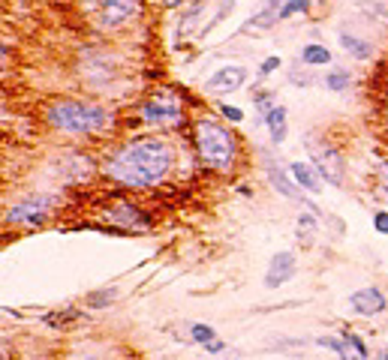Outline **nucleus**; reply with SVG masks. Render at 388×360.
I'll list each match as a JSON object with an SVG mask.
<instances>
[{
    "instance_id": "obj_1",
    "label": "nucleus",
    "mask_w": 388,
    "mask_h": 360,
    "mask_svg": "<svg viewBox=\"0 0 388 360\" xmlns=\"http://www.w3.org/2000/svg\"><path fill=\"white\" fill-rule=\"evenodd\" d=\"M174 147L160 135H139L109 150L103 159V174L109 184L127 192H142L166 184L174 171Z\"/></svg>"
},
{
    "instance_id": "obj_2",
    "label": "nucleus",
    "mask_w": 388,
    "mask_h": 360,
    "mask_svg": "<svg viewBox=\"0 0 388 360\" xmlns=\"http://www.w3.org/2000/svg\"><path fill=\"white\" fill-rule=\"evenodd\" d=\"M43 114H45V123L55 133H64V135H99L115 123L111 108L94 106V102H84V99H72V96L52 99L43 108Z\"/></svg>"
},
{
    "instance_id": "obj_3",
    "label": "nucleus",
    "mask_w": 388,
    "mask_h": 360,
    "mask_svg": "<svg viewBox=\"0 0 388 360\" xmlns=\"http://www.w3.org/2000/svg\"><path fill=\"white\" fill-rule=\"evenodd\" d=\"M193 145L199 159L220 174H232L235 165L241 162L238 135L220 118H211V114H202V118L193 120Z\"/></svg>"
},
{
    "instance_id": "obj_4",
    "label": "nucleus",
    "mask_w": 388,
    "mask_h": 360,
    "mask_svg": "<svg viewBox=\"0 0 388 360\" xmlns=\"http://www.w3.org/2000/svg\"><path fill=\"white\" fill-rule=\"evenodd\" d=\"M184 96L174 87H160L142 102L139 118L151 130H178L184 123Z\"/></svg>"
},
{
    "instance_id": "obj_5",
    "label": "nucleus",
    "mask_w": 388,
    "mask_h": 360,
    "mask_svg": "<svg viewBox=\"0 0 388 360\" xmlns=\"http://www.w3.org/2000/svg\"><path fill=\"white\" fill-rule=\"evenodd\" d=\"M82 6L96 30H118L139 16V0H82Z\"/></svg>"
},
{
    "instance_id": "obj_6",
    "label": "nucleus",
    "mask_w": 388,
    "mask_h": 360,
    "mask_svg": "<svg viewBox=\"0 0 388 360\" xmlns=\"http://www.w3.org/2000/svg\"><path fill=\"white\" fill-rule=\"evenodd\" d=\"M99 220L111 228L121 231H151L154 228V216L148 213L142 204H135L130 198H111L103 210H99Z\"/></svg>"
},
{
    "instance_id": "obj_7",
    "label": "nucleus",
    "mask_w": 388,
    "mask_h": 360,
    "mask_svg": "<svg viewBox=\"0 0 388 360\" xmlns=\"http://www.w3.org/2000/svg\"><path fill=\"white\" fill-rule=\"evenodd\" d=\"M307 153L313 169L319 171L322 180H328L331 186H343V153L337 145H331L322 135H310L307 138Z\"/></svg>"
},
{
    "instance_id": "obj_8",
    "label": "nucleus",
    "mask_w": 388,
    "mask_h": 360,
    "mask_svg": "<svg viewBox=\"0 0 388 360\" xmlns=\"http://www.w3.org/2000/svg\"><path fill=\"white\" fill-rule=\"evenodd\" d=\"M52 208H55V198L52 196H33L28 201H18L6 210L4 220L9 225H24V228H40L52 220Z\"/></svg>"
},
{
    "instance_id": "obj_9",
    "label": "nucleus",
    "mask_w": 388,
    "mask_h": 360,
    "mask_svg": "<svg viewBox=\"0 0 388 360\" xmlns=\"http://www.w3.org/2000/svg\"><path fill=\"white\" fill-rule=\"evenodd\" d=\"M349 306H353V313L370 318V315H379L388 310V298L382 294V288L367 286V288H358L349 294Z\"/></svg>"
},
{
    "instance_id": "obj_10",
    "label": "nucleus",
    "mask_w": 388,
    "mask_h": 360,
    "mask_svg": "<svg viewBox=\"0 0 388 360\" xmlns=\"http://www.w3.org/2000/svg\"><path fill=\"white\" fill-rule=\"evenodd\" d=\"M295 270H298L295 252H289V249L274 252V255H271V264H268L265 286H268V288H280V286H286V282H289V279L295 276Z\"/></svg>"
},
{
    "instance_id": "obj_11",
    "label": "nucleus",
    "mask_w": 388,
    "mask_h": 360,
    "mask_svg": "<svg viewBox=\"0 0 388 360\" xmlns=\"http://www.w3.org/2000/svg\"><path fill=\"white\" fill-rule=\"evenodd\" d=\"M244 81H247V69L244 67H223L205 81V87L211 90V94H235Z\"/></svg>"
},
{
    "instance_id": "obj_12",
    "label": "nucleus",
    "mask_w": 388,
    "mask_h": 360,
    "mask_svg": "<svg viewBox=\"0 0 388 360\" xmlns=\"http://www.w3.org/2000/svg\"><path fill=\"white\" fill-rule=\"evenodd\" d=\"M292 174L289 171H283L277 162H271L268 165V180H271V189H277L283 198H292V201H301V204H310L307 198H304V189L295 184V180H289Z\"/></svg>"
},
{
    "instance_id": "obj_13",
    "label": "nucleus",
    "mask_w": 388,
    "mask_h": 360,
    "mask_svg": "<svg viewBox=\"0 0 388 360\" xmlns=\"http://www.w3.org/2000/svg\"><path fill=\"white\" fill-rule=\"evenodd\" d=\"M265 126H268L271 145H283L286 133H289V111H286L283 106H274V108L265 114Z\"/></svg>"
},
{
    "instance_id": "obj_14",
    "label": "nucleus",
    "mask_w": 388,
    "mask_h": 360,
    "mask_svg": "<svg viewBox=\"0 0 388 360\" xmlns=\"http://www.w3.org/2000/svg\"><path fill=\"white\" fill-rule=\"evenodd\" d=\"M289 174L298 186H301L304 192H322V180H319V171L313 169V165L307 162H292L289 165Z\"/></svg>"
},
{
    "instance_id": "obj_15",
    "label": "nucleus",
    "mask_w": 388,
    "mask_h": 360,
    "mask_svg": "<svg viewBox=\"0 0 388 360\" xmlns=\"http://www.w3.org/2000/svg\"><path fill=\"white\" fill-rule=\"evenodd\" d=\"M340 337H343V351L337 357H340V360H367V342L361 339L358 333L343 330Z\"/></svg>"
},
{
    "instance_id": "obj_16",
    "label": "nucleus",
    "mask_w": 388,
    "mask_h": 360,
    "mask_svg": "<svg viewBox=\"0 0 388 360\" xmlns=\"http://www.w3.org/2000/svg\"><path fill=\"white\" fill-rule=\"evenodd\" d=\"M337 40H340V48L343 51H349V55H353L355 60H367L370 57V45L361 40V36H353V33H340L337 36Z\"/></svg>"
},
{
    "instance_id": "obj_17",
    "label": "nucleus",
    "mask_w": 388,
    "mask_h": 360,
    "mask_svg": "<svg viewBox=\"0 0 388 360\" xmlns=\"http://www.w3.org/2000/svg\"><path fill=\"white\" fill-rule=\"evenodd\" d=\"M301 63H307V67H325V63H331V51L319 43H310L301 48Z\"/></svg>"
},
{
    "instance_id": "obj_18",
    "label": "nucleus",
    "mask_w": 388,
    "mask_h": 360,
    "mask_svg": "<svg viewBox=\"0 0 388 360\" xmlns=\"http://www.w3.org/2000/svg\"><path fill=\"white\" fill-rule=\"evenodd\" d=\"M325 87L331 90V94H343V90L353 84V75H349L346 69H331L328 75H325V81H322Z\"/></svg>"
},
{
    "instance_id": "obj_19",
    "label": "nucleus",
    "mask_w": 388,
    "mask_h": 360,
    "mask_svg": "<svg viewBox=\"0 0 388 360\" xmlns=\"http://www.w3.org/2000/svg\"><path fill=\"white\" fill-rule=\"evenodd\" d=\"M235 4H238V0H220V9H217V12H214V16H211V18H208V24H205V28L199 30V40H202V36H208V33L214 30V28H217V24H220L223 18H229V12H232V6H235Z\"/></svg>"
},
{
    "instance_id": "obj_20",
    "label": "nucleus",
    "mask_w": 388,
    "mask_h": 360,
    "mask_svg": "<svg viewBox=\"0 0 388 360\" xmlns=\"http://www.w3.org/2000/svg\"><path fill=\"white\" fill-rule=\"evenodd\" d=\"M319 228V216L316 210H307L298 216V235H301V243H310V235Z\"/></svg>"
},
{
    "instance_id": "obj_21",
    "label": "nucleus",
    "mask_w": 388,
    "mask_h": 360,
    "mask_svg": "<svg viewBox=\"0 0 388 360\" xmlns=\"http://www.w3.org/2000/svg\"><path fill=\"white\" fill-rule=\"evenodd\" d=\"M355 4L367 12L370 18H377V21H388V6H385V0H355Z\"/></svg>"
},
{
    "instance_id": "obj_22",
    "label": "nucleus",
    "mask_w": 388,
    "mask_h": 360,
    "mask_svg": "<svg viewBox=\"0 0 388 360\" xmlns=\"http://www.w3.org/2000/svg\"><path fill=\"white\" fill-rule=\"evenodd\" d=\"M190 339L199 342V345L205 349L208 342L217 339V333H214V327H211V325H190Z\"/></svg>"
},
{
    "instance_id": "obj_23",
    "label": "nucleus",
    "mask_w": 388,
    "mask_h": 360,
    "mask_svg": "<svg viewBox=\"0 0 388 360\" xmlns=\"http://www.w3.org/2000/svg\"><path fill=\"white\" fill-rule=\"evenodd\" d=\"M313 0H286V4L280 6V21L283 18H292V16H301V12L310 9Z\"/></svg>"
},
{
    "instance_id": "obj_24",
    "label": "nucleus",
    "mask_w": 388,
    "mask_h": 360,
    "mask_svg": "<svg viewBox=\"0 0 388 360\" xmlns=\"http://www.w3.org/2000/svg\"><path fill=\"white\" fill-rule=\"evenodd\" d=\"M220 118H226L229 123H241L244 120V111L241 108H238V106H229V102H220Z\"/></svg>"
},
{
    "instance_id": "obj_25",
    "label": "nucleus",
    "mask_w": 388,
    "mask_h": 360,
    "mask_svg": "<svg viewBox=\"0 0 388 360\" xmlns=\"http://www.w3.org/2000/svg\"><path fill=\"white\" fill-rule=\"evenodd\" d=\"M253 102H256V108H259L262 118H265V114L274 108V96H271V90H259V94L253 96Z\"/></svg>"
},
{
    "instance_id": "obj_26",
    "label": "nucleus",
    "mask_w": 388,
    "mask_h": 360,
    "mask_svg": "<svg viewBox=\"0 0 388 360\" xmlns=\"http://www.w3.org/2000/svg\"><path fill=\"white\" fill-rule=\"evenodd\" d=\"M111 298H115V288H106V291L91 294V298H87V303H91V306H109Z\"/></svg>"
},
{
    "instance_id": "obj_27",
    "label": "nucleus",
    "mask_w": 388,
    "mask_h": 360,
    "mask_svg": "<svg viewBox=\"0 0 388 360\" xmlns=\"http://www.w3.org/2000/svg\"><path fill=\"white\" fill-rule=\"evenodd\" d=\"M283 67V60L277 57V55H271V57H265L262 60V67H259V75H268V72H277Z\"/></svg>"
},
{
    "instance_id": "obj_28",
    "label": "nucleus",
    "mask_w": 388,
    "mask_h": 360,
    "mask_svg": "<svg viewBox=\"0 0 388 360\" xmlns=\"http://www.w3.org/2000/svg\"><path fill=\"white\" fill-rule=\"evenodd\" d=\"M373 228H377L379 235H388V210H377V213H373Z\"/></svg>"
},
{
    "instance_id": "obj_29",
    "label": "nucleus",
    "mask_w": 388,
    "mask_h": 360,
    "mask_svg": "<svg viewBox=\"0 0 388 360\" xmlns=\"http://www.w3.org/2000/svg\"><path fill=\"white\" fill-rule=\"evenodd\" d=\"M223 349H226V345H223L220 339H214V342H208V345H205V351H208V354H220Z\"/></svg>"
},
{
    "instance_id": "obj_30",
    "label": "nucleus",
    "mask_w": 388,
    "mask_h": 360,
    "mask_svg": "<svg viewBox=\"0 0 388 360\" xmlns=\"http://www.w3.org/2000/svg\"><path fill=\"white\" fill-rule=\"evenodd\" d=\"M162 4H166L169 9H174V6H181V4H184V0H162Z\"/></svg>"
}]
</instances>
